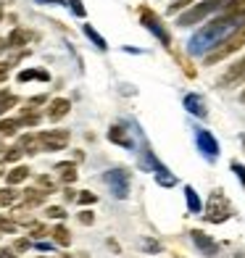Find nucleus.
Segmentation results:
<instances>
[{
  "instance_id": "423d86ee",
  "label": "nucleus",
  "mask_w": 245,
  "mask_h": 258,
  "mask_svg": "<svg viewBox=\"0 0 245 258\" xmlns=\"http://www.w3.org/2000/svg\"><path fill=\"white\" fill-rule=\"evenodd\" d=\"M195 140H198V148H201L208 158H216V156H219V145H216V140H214L211 135H208L206 129H201Z\"/></svg>"
},
{
  "instance_id": "aec40b11",
  "label": "nucleus",
  "mask_w": 245,
  "mask_h": 258,
  "mask_svg": "<svg viewBox=\"0 0 245 258\" xmlns=\"http://www.w3.org/2000/svg\"><path fill=\"white\" fill-rule=\"evenodd\" d=\"M16 129H21L19 119H0V135H16Z\"/></svg>"
},
{
  "instance_id": "a211bd4d",
  "label": "nucleus",
  "mask_w": 245,
  "mask_h": 258,
  "mask_svg": "<svg viewBox=\"0 0 245 258\" xmlns=\"http://www.w3.org/2000/svg\"><path fill=\"white\" fill-rule=\"evenodd\" d=\"M16 105H19L16 95H11V92H0V116H3L6 111H11V108H16Z\"/></svg>"
},
{
  "instance_id": "473e14b6",
  "label": "nucleus",
  "mask_w": 245,
  "mask_h": 258,
  "mask_svg": "<svg viewBox=\"0 0 245 258\" xmlns=\"http://www.w3.org/2000/svg\"><path fill=\"white\" fill-rule=\"evenodd\" d=\"M232 169H235V174L240 177V182H242V187H245V166H242V163H232Z\"/></svg>"
},
{
  "instance_id": "f8f14e48",
  "label": "nucleus",
  "mask_w": 245,
  "mask_h": 258,
  "mask_svg": "<svg viewBox=\"0 0 245 258\" xmlns=\"http://www.w3.org/2000/svg\"><path fill=\"white\" fill-rule=\"evenodd\" d=\"M19 148L21 150H24V153H40V137L37 135H24V137H21L19 140Z\"/></svg>"
},
{
  "instance_id": "c756f323",
  "label": "nucleus",
  "mask_w": 245,
  "mask_h": 258,
  "mask_svg": "<svg viewBox=\"0 0 245 258\" xmlns=\"http://www.w3.org/2000/svg\"><path fill=\"white\" fill-rule=\"evenodd\" d=\"M19 224L16 221H8V219H0V232H16Z\"/></svg>"
},
{
  "instance_id": "c9c22d12",
  "label": "nucleus",
  "mask_w": 245,
  "mask_h": 258,
  "mask_svg": "<svg viewBox=\"0 0 245 258\" xmlns=\"http://www.w3.org/2000/svg\"><path fill=\"white\" fill-rule=\"evenodd\" d=\"M8 69H11V63H6V61L0 63V82H3V79L8 77Z\"/></svg>"
},
{
  "instance_id": "2f4dec72",
  "label": "nucleus",
  "mask_w": 245,
  "mask_h": 258,
  "mask_svg": "<svg viewBox=\"0 0 245 258\" xmlns=\"http://www.w3.org/2000/svg\"><path fill=\"white\" fill-rule=\"evenodd\" d=\"M48 216H50V219H64V216H66V211H64V208H58V206H53V208H48Z\"/></svg>"
},
{
  "instance_id": "39448f33",
  "label": "nucleus",
  "mask_w": 245,
  "mask_h": 258,
  "mask_svg": "<svg viewBox=\"0 0 245 258\" xmlns=\"http://www.w3.org/2000/svg\"><path fill=\"white\" fill-rule=\"evenodd\" d=\"M103 179H106V184L111 187V192L116 198H127V190H130V177H127L124 171H119V169L106 171V174H103Z\"/></svg>"
},
{
  "instance_id": "bb28decb",
  "label": "nucleus",
  "mask_w": 245,
  "mask_h": 258,
  "mask_svg": "<svg viewBox=\"0 0 245 258\" xmlns=\"http://www.w3.org/2000/svg\"><path fill=\"white\" fill-rule=\"evenodd\" d=\"M85 34H87V37H90L92 42H95V45H98V48H106V40H103V37H100V34H98L95 29H92V27H85Z\"/></svg>"
},
{
  "instance_id": "5701e85b",
  "label": "nucleus",
  "mask_w": 245,
  "mask_h": 258,
  "mask_svg": "<svg viewBox=\"0 0 245 258\" xmlns=\"http://www.w3.org/2000/svg\"><path fill=\"white\" fill-rule=\"evenodd\" d=\"M185 195H188V206H190V211H193V214H198V211H201V201H198L195 190H193V187H188V190H185Z\"/></svg>"
},
{
  "instance_id": "cd10ccee",
  "label": "nucleus",
  "mask_w": 245,
  "mask_h": 258,
  "mask_svg": "<svg viewBox=\"0 0 245 258\" xmlns=\"http://www.w3.org/2000/svg\"><path fill=\"white\" fill-rule=\"evenodd\" d=\"M37 187H42V192H48V195L55 190V184H53L50 177H40V179H37Z\"/></svg>"
},
{
  "instance_id": "ea45409f",
  "label": "nucleus",
  "mask_w": 245,
  "mask_h": 258,
  "mask_svg": "<svg viewBox=\"0 0 245 258\" xmlns=\"http://www.w3.org/2000/svg\"><path fill=\"white\" fill-rule=\"evenodd\" d=\"M40 258H42V255H40Z\"/></svg>"
},
{
  "instance_id": "a878e982",
  "label": "nucleus",
  "mask_w": 245,
  "mask_h": 258,
  "mask_svg": "<svg viewBox=\"0 0 245 258\" xmlns=\"http://www.w3.org/2000/svg\"><path fill=\"white\" fill-rule=\"evenodd\" d=\"M95 201H98L95 192H90V190H82V192H79V206H92Z\"/></svg>"
},
{
  "instance_id": "e433bc0d",
  "label": "nucleus",
  "mask_w": 245,
  "mask_h": 258,
  "mask_svg": "<svg viewBox=\"0 0 245 258\" xmlns=\"http://www.w3.org/2000/svg\"><path fill=\"white\" fill-rule=\"evenodd\" d=\"M3 150H6V145H3V140H0V153H3Z\"/></svg>"
},
{
  "instance_id": "393cba45",
  "label": "nucleus",
  "mask_w": 245,
  "mask_h": 258,
  "mask_svg": "<svg viewBox=\"0 0 245 258\" xmlns=\"http://www.w3.org/2000/svg\"><path fill=\"white\" fill-rule=\"evenodd\" d=\"M195 3H198V0H174V3L169 6V11H171V14H177V11H185V8H190Z\"/></svg>"
},
{
  "instance_id": "4be33fe9",
  "label": "nucleus",
  "mask_w": 245,
  "mask_h": 258,
  "mask_svg": "<svg viewBox=\"0 0 245 258\" xmlns=\"http://www.w3.org/2000/svg\"><path fill=\"white\" fill-rule=\"evenodd\" d=\"M16 198H19V192L14 187H6V190H0V206H14Z\"/></svg>"
},
{
  "instance_id": "0eeeda50",
  "label": "nucleus",
  "mask_w": 245,
  "mask_h": 258,
  "mask_svg": "<svg viewBox=\"0 0 245 258\" xmlns=\"http://www.w3.org/2000/svg\"><path fill=\"white\" fill-rule=\"evenodd\" d=\"M242 79H245V58L227 69V74L219 79V85H235V82H242Z\"/></svg>"
},
{
  "instance_id": "7c9ffc66",
  "label": "nucleus",
  "mask_w": 245,
  "mask_h": 258,
  "mask_svg": "<svg viewBox=\"0 0 245 258\" xmlns=\"http://www.w3.org/2000/svg\"><path fill=\"white\" fill-rule=\"evenodd\" d=\"M79 221H82L85 227H90L92 221H95V216H92V211H82V214H79Z\"/></svg>"
},
{
  "instance_id": "9d476101",
  "label": "nucleus",
  "mask_w": 245,
  "mask_h": 258,
  "mask_svg": "<svg viewBox=\"0 0 245 258\" xmlns=\"http://www.w3.org/2000/svg\"><path fill=\"white\" fill-rule=\"evenodd\" d=\"M29 177V169L27 166H14L8 174H6V182H8V187H14V184H21Z\"/></svg>"
},
{
  "instance_id": "1a4fd4ad",
  "label": "nucleus",
  "mask_w": 245,
  "mask_h": 258,
  "mask_svg": "<svg viewBox=\"0 0 245 258\" xmlns=\"http://www.w3.org/2000/svg\"><path fill=\"white\" fill-rule=\"evenodd\" d=\"M69 108H72V103H69L66 98H55V100L50 103V111H48L50 121H58L61 116H66V113H69Z\"/></svg>"
},
{
  "instance_id": "c85d7f7f",
  "label": "nucleus",
  "mask_w": 245,
  "mask_h": 258,
  "mask_svg": "<svg viewBox=\"0 0 245 258\" xmlns=\"http://www.w3.org/2000/svg\"><path fill=\"white\" fill-rule=\"evenodd\" d=\"M21 153H24V150H21L19 145H16V148H8V153H6V161H11V163H14V161H19V158H21Z\"/></svg>"
},
{
  "instance_id": "ddd939ff",
  "label": "nucleus",
  "mask_w": 245,
  "mask_h": 258,
  "mask_svg": "<svg viewBox=\"0 0 245 258\" xmlns=\"http://www.w3.org/2000/svg\"><path fill=\"white\" fill-rule=\"evenodd\" d=\"M193 240H195V245H198V248H201L206 255H214V253H216V245L208 240L203 232H198V229H195V232H193Z\"/></svg>"
},
{
  "instance_id": "9b49d317",
  "label": "nucleus",
  "mask_w": 245,
  "mask_h": 258,
  "mask_svg": "<svg viewBox=\"0 0 245 258\" xmlns=\"http://www.w3.org/2000/svg\"><path fill=\"white\" fill-rule=\"evenodd\" d=\"M55 171H58V177H61V182H66V184L77 182V166L74 163H58Z\"/></svg>"
},
{
  "instance_id": "58836bf2",
  "label": "nucleus",
  "mask_w": 245,
  "mask_h": 258,
  "mask_svg": "<svg viewBox=\"0 0 245 258\" xmlns=\"http://www.w3.org/2000/svg\"><path fill=\"white\" fill-rule=\"evenodd\" d=\"M0 174H3V166H0Z\"/></svg>"
},
{
  "instance_id": "f3484780",
  "label": "nucleus",
  "mask_w": 245,
  "mask_h": 258,
  "mask_svg": "<svg viewBox=\"0 0 245 258\" xmlns=\"http://www.w3.org/2000/svg\"><path fill=\"white\" fill-rule=\"evenodd\" d=\"M45 195H48V192H42V190H24V203L29 208H34V206H40L45 201Z\"/></svg>"
},
{
  "instance_id": "4468645a",
  "label": "nucleus",
  "mask_w": 245,
  "mask_h": 258,
  "mask_svg": "<svg viewBox=\"0 0 245 258\" xmlns=\"http://www.w3.org/2000/svg\"><path fill=\"white\" fill-rule=\"evenodd\" d=\"M143 24H145L148 29H153V32L158 34V37H161V40H166V42H169L166 32H161V29H158V19H156L153 14H150V11H143Z\"/></svg>"
},
{
  "instance_id": "72a5a7b5",
  "label": "nucleus",
  "mask_w": 245,
  "mask_h": 258,
  "mask_svg": "<svg viewBox=\"0 0 245 258\" xmlns=\"http://www.w3.org/2000/svg\"><path fill=\"white\" fill-rule=\"evenodd\" d=\"M29 245H32V242H29L27 237H21V240H16V245H14V248H16V250H27Z\"/></svg>"
},
{
  "instance_id": "7ed1b4c3",
  "label": "nucleus",
  "mask_w": 245,
  "mask_h": 258,
  "mask_svg": "<svg viewBox=\"0 0 245 258\" xmlns=\"http://www.w3.org/2000/svg\"><path fill=\"white\" fill-rule=\"evenodd\" d=\"M232 216V206L229 201L224 198V192H214L211 198H208V206H206V219L214 221V224H221V221H227Z\"/></svg>"
},
{
  "instance_id": "6ab92c4d",
  "label": "nucleus",
  "mask_w": 245,
  "mask_h": 258,
  "mask_svg": "<svg viewBox=\"0 0 245 258\" xmlns=\"http://www.w3.org/2000/svg\"><path fill=\"white\" fill-rule=\"evenodd\" d=\"M29 79H42V82H48V72H42V69H27V72H21L19 74V82H29Z\"/></svg>"
},
{
  "instance_id": "2eb2a0df",
  "label": "nucleus",
  "mask_w": 245,
  "mask_h": 258,
  "mask_svg": "<svg viewBox=\"0 0 245 258\" xmlns=\"http://www.w3.org/2000/svg\"><path fill=\"white\" fill-rule=\"evenodd\" d=\"M53 240L61 245V248H69V245H72V232H69L66 227H61L58 224L55 229H53Z\"/></svg>"
},
{
  "instance_id": "6e6552de",
  "label": "nucleus",
  "mask_w": 245,
  "mask_h": 258,
  "mask_svg": "<svg viewBox=\"0 0 245 258\" xmlns=\"http://www.w3.org/2000/svg\"><path fill=\"white\" fill-rule=\"evenodd\" d=\"M221 16H227L232 21H242L245 19V0H229V3L221 8Z\"/></svg>"
},
{
  "instance_id": "f257e3e1",
  "label": "nucleus",
  "mask_w": 245,
  "mask_h": 258,
  "mask_svg": "<svg viewBox=\"0 0 245 258\" xmlns=\"http://www.w3.org/2000/svg\"><path fill=\"white\" fill-rule=\"evenodd\" d=\"M240 48H245V19L227 34L224 40H219L214 48L206 53L203 63H206V66H214V63H219V61H224V58H229L232 53H237Z\"/></svg>"
},
{
  "instance_id": "412c9836",
  "label": "nucleus",
  "mask_w": 245,
  "mask_h": 258,
  "mask_svg": "<svg viewBox=\"0 0 245 258\" xmlns=\"http://www.w3.org/2000/svg\"><path fill=\"white\" fill-rule=\"evenodd\" d=\"M108 140L111 143H116V145H130V137H127V132L121 126H113L111 132H108Z\"/></svg>"
},
{
  "instance_id": "b1692460",
  "label": "nucleus",
  "mask_w": 245,
  "mask_h": 258,
  "mask_svg": "<svg viewBox=\"0 0 245 258\" xmlns=\"http://www.w3.org/2000/svg\"><path fill=\"white\" fill-rule=\"evenodd\" d=\"M185 105H188V111H193V113H198V116H203L206 111H203V105H201V100H198V98H188V100H185Z\"/></svg>"
},
{
  "instance_id": "20e7f679",
  "label": "nucleus",
  "mask_w": 245,
  "mask_h": 258,
  "mask_svg": "<svg viewBox=\"0 0 245 258\" xmlns=\"http://www.w3.org/2000/svg\"><path fill=\"white\" fill-rule=\"evenodd\" d=\"M40 137V148L53 153V150H64L69 145V132H61V129H48V132H37Z\"/></svg>"
},
{
  "instance_id": "4c0bfd02",
  "label": "nucleus",
  "mask_w": 245,
  "mask_h": 258,
  "mask_svg": "<svg viewBox=\"0 0 245 258\" xmlns=\"http://www.w3.org/2000/svg\"><path fill=\"white\" fill-rule=\"evenodd\" d=\"M240 100H242V103H245V90H242V92H240Z\"/></svg>"
},
{
  "instance_id": "dca6fc26",
  "label": "nucleus",
  "mask_w": 245,
  "mask_h": 258,
  "mask_svg": "<svg viewBox=\"0 0 245 258\" xmlns=\"http://www.w3.org/2000/svg\"><path fill=\"white\" fill-rule=\"evenodd\" d=\"M6 45H8V48H21V45H27V32L24 29H14L8 34Z\"/></svg>"
},
{
  "instance_id": "f704fd0d",
  "label": "nucleus",
  "mask_w": 245,
  "mask_h": 258,
  "mask_svg": "<svg viewBox=\"0 0 245 258\" xmlns=\"http://www.w3.org/2000/svg\"><path fill=\"white\" fill-rule=\"evenodd\" d=\"M0 258H19V255L11 250V248H0Z\"/></svg>"
},
{
  "instance_id": "f03ea898",
  "label": "nucleus",
  "mask_w": 245,
  "mask_h": 258,
  "mask_svg": "<svg viewBox=\"0 0 245 258\" xmlns=\"http://www.w3.org/2000/svg\"><path fill=\"white\" fill-rule=\"evenodd\" d=\"M227 3L229 0H201V3H195V6H190L188 11H185V14L177 19V24L179 27H193V24H198V21H203L206 16L221 11Z\"/></svg>"
}]
</instances>
